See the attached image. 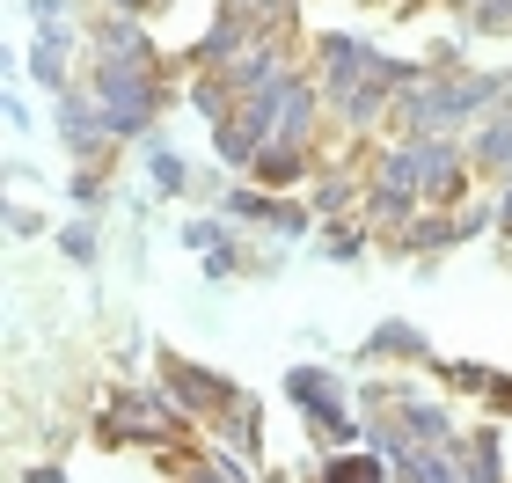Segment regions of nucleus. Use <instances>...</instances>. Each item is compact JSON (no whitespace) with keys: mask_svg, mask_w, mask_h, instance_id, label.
<instances>
[{"mask_svg":"<svg viewBox=\"0 0 512 483\" xmlns=\"http://www.w3.org/2000/svg\"><path fill=\"white\" fill-rule=\"evenodd\" d=\"M59 132H66V147H74V154L96 147V118H88V103H66L59 110Z\"/></svg>","mask_w":512,"mask_h":483,"instance_id":"obj_4","label":"nucleus"},{"mask_svg":"<svg viewBox=\"0 0 512 483\" xmlns=\"http://www.w3.org/2000/svg\"><path fill=\"white\" fill-rule=\"evenodd\" d=\"M476 22H483V30H512V0H483Z\"/></svg>","mask_w":512,"mask_h":483,"instance_id":"obj_9","label":"nucleus"},{"mask_svg":"<svg viewBox=\"0 0 512 483\" xmlns=\"http://www.w3.org/2000/svg\"><path fill=\"white\" fill-rule=\"evenodd\" d=\"M454 8H483V0H454Z\"/></svg>","mask_w":512,"mask_h":483,"instance_id":"obj_14","label":"nucleus"},{"mask_svg":"<svg viewBox=\"0 0 512 483\" xmlns=\"http://www.w3.org/2000/svg\"><path fill=\"white\" fill-rule=\"evenodd\" d=\"M322 59H330V81H337V96L366 81V74H359V66H366V44H352V37H330V44H322Z\"/></svg>","mask_w":512,"mask_h":483,"instance_id":"obj_3","label":"nucleus"},{"mask_svg":"<svg viewBox=\"0 0 512 483\" xmlns=\"http://www.w3.org/2000/svg\"><path fill=\"white\" fill-rule=\"evenodd\" d=\"M169 381H176V388H183V396H191V403H213V396H220V388L205 381V374H198L191 359H169Z\"/></svg>","mask_w":512,"mask_h":483,"instance_id":"obj_6","label":"nucleus"},{"mask_svg":"<svg viewBox=\"0 0 512 483\" xmlns=\"http://www.w3.org/2000/svg\"><path fill=\"white\" fill-rule=\"evenodd\" d=\"M483 154H491V161H512V125H491V140H483Z\"/></svg>","mask_w":512,"mask_h":483,"instance_id":"obj_10","label":"nucleus"},{"mask_svg":"<svg viewBox=\"0 0 512 483\" xmlns=\"http://www.w3.org/2000/svg\"><path fill=\"white\" fill-rule=\"evenodd\" d=\"M66 257H96V235H88V227H66Z\"/></svg>","mask_w":512,"mask_h":483,"instance_id":"obj_11","label":"nucleus"},{"mask_svg":"<svg viewBox=\"0 0 512 483\" xmlns=\"http://www.w3.org/2000/svg\"><path fill=\"white\" fill-rule=\"evenodd\" d=\"M498 220H505V227H512V183H505V205H498Z\"/></svg>","mask_w":512,"mask_h":483,"instance_id":"obj_13","label":"nucleus"},{"mask_svg":"<svg viewBox=\"0 0 512 483\" xmlns=\"http://www.w3.org/2000/svg\"><path fill=\"white\" fill-rule=\"evenodd\" d=\"M205 483H242V469H235V462H213V469H205Z\"/></svg>","mask_w":512,"mask_h":483,"instance_id":"obj_12","label":"nucleus"},{"mask_svg":"<svg viewBox=\"0 0 512 483\" xmlns=\"http://www.w3.org/2000/svg\"><path fill=\"white\" fill-rule=\"evenodd\" d=\"M96 103H103V132H147V118H154V81H147V52L103 59Z\"/></svg>","mask_w":512,"mask_h":483,"instance_id":"obj_1","label":"nucleus"},{"mask_svg":"<svg viewBox=\"0 0 512 483\" xmlns=\"http://www.w3.org/2000/svg\"><path fill=\"white\" fill-rule=\"evenodd\" d=\"M403 418H410V432H417V440H447V418H439V410H425V403H410Z\"/></svg>","mask_w":512,"mask_h":483,"instance_id":"obj_7","label":"nucleus"},{"mask_svg":"<svg viewBox=\"0 0 512 483\" xmlns=\"http://www.w3.org/2000/svg\"><path fill=\"white\" fill-rule=\"evenodd\" d=\"M395 469H403V483H454V469L439 462V454H410V447H403V462H395Z\"/></svg>","mask_w":512,"mask_h":483,"instance_id":"obj_5","label":"nucleus"},{"mask_svg":"<svg viewBox=\"0 0 512 483\" xmlns=\"http://www.w3.org/2000/svg\"><path fill=\"white\" fill-rule=\"evenodd\" d=\"M118 8H139V0H118Z\"/></svg>","mask_w":512,"mask_h":483,"instance_id":"obj_15","label":"nucleus"},{"mask_svg":"<svg viewBox=\"0 0 512 483\" xmlns=\"http://www.w3.org/2000/svg\"><path fill=\"white\" fill-rule=\"evenodd\" d=\"M286 388H293V396L322 418V432H337V440H352V432H359V425H352V410L330 403V381H322V374H286Z\"/></svg>","mask_w":512,"mask_h":483,"instance_id":"obj_2","label":"nucleus"},{"mask_svg":"<svg viewBox=\"0 0 512 483\" xmlns=\"http://www.w3.org/2000/svg\"><path fill=\"white\" fill-rule=\"evenodd\" d=\"M147 169H154V183H161V191H183V161H176V154H154Z\"/></svg>","mask_w":512,"mask_h":483,"instance_id":"obj_8","label":"nucleus"}]
</instances>
